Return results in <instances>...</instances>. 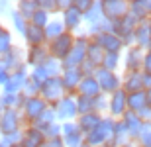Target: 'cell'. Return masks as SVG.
Returning a JSON list of instances; mask_svg holds the SVG:
<instances>
[{
  "label": "cell",
  "instance_id": "6da1fadb",
  "mask_svg": "<svg viewBox=\"0 0 151 147\" xmlns=\"http://www.w3.org/2000/svg\"><path fill=\"white\" fill-rule=\"evenodd\" d=\"M114 125H116V120L110 118V116H102V122L98 124V128L86 133L84 136V143L88 147H100L106 141H110L114 136Z\"/></svg>",
  "mask_w": 151,
  "mask_h": 147
},
{
  "label": "cell",
  "instance_id": "7a4b0ae2",
  "mask_svg": "<svg viewBox=\"0 0 151 147\" xmlns=\"http://www.w3.org/2000/svg\"><path fill=\"white\" fill-rule=\"evenodd\" d=\"M90 43L88 34H78L75 35L73 49L69 51V55L61 61L63 69H78L83 65V61L86 59V45Z\"/></svg>",
  "mask_w": 151,
  "mask_h": 147
},
{
  "label": "cell",
  "instance_id": "3957f363",
  "mask_svg": "<svg viewBox=\"0 0 151 147\" xmlns=\"http://www.w3.org/2000/svg\"><path fill=\"white\" fill-rule=\"evenodd\" d=\"M47 106H49V104H47L41 96L26 98L22 110H20V112H22V120H24V128H26V125H34L35 122L41 118V114L47 110Z\"/></svg>",
  "mask_w": 151,
  "mask_h": 147
},
{
  "label": "cell",
  "instance_id": "277c9868",
  "mask_svg": "<svg viewBox=\"0 0 151 147\" xmlns=\"http://www.w3.org/2000/svg\"><path fill=\"white\" fill-rule=\"evenodd\" d=\"M92 77L96 79V82L100 86V92L106 94V96H110V94H114L116 90L122 88V77L118 73H112V71H106V69L98 67Z\"/></svg>",
  "mask_w": 151,
  "mask_h": 147
},
{
  "label": "cell",
  "instance_id": "5b68a950",
  "mask_svg": "<svg viewBox=\"0 0 151 147\" xmlns=\"http://www.w3.org/2000/svg\"><path fill=\"white\" fill-rule=\"evenodd\" d=\"M73 43H75V34L65 32V34L59 35L57 39H53V41L47 43L49 57L51 59H57V61H63V59L69 55V51L73 49Z\"/></svg>",
  "mask_w": 151,
  "mask_h": 147
},
{
  "label": "cell",
  "instance_id": "8992f818",
  "mask_svg": "<svg viewBox=\"0 0 151 147\" xmlns=\"http://www.w3.org/2000/svg\"><path fill=\"white\" fill-rule=\"evenodd\" d=\"M24 130V120L20 110H2L0 114V136H10Z\"/></svg>",
  "mask_w": 151,
  "mask_h": 147
},
{
  "label": "cell",
  "instance_id": "52a82bcc",
  "mask_svg": "<svg viewBox=\"0 0 151 147\" xmlns=\"http://www.w3.org/2000/svg\"><path fill=\"white\" fill-rule=\"evenodd\" d=\"M39 96L43 98L49 106H53L55 102H59L65 96V88L61 85V79L59 77H53V79H47L39 88Z\"/></svg>",
  "mask_w": 151,
  "mask_h": 147
},
{
  "label": "cell",
  "instance_id": "ba28073f",
  "mask_svg": "<svg viewBox=\"0 0 151 147\" xmlns=\"http://www.w3.org/2000/svg\"><path fill=\"white\" fill-rule=\"evenodd\" d=\"M53 110H55L57 122H75V118H78L75 96H71V94H65L59 102H55Z\"/></svg>",
  "mask_w": 151,
  "mask_h": 147
},
{
  "label": "cell",
  "instance_id": "9c48e42d",
  "mask_svg": "<svg viewBox=\"0 0 151 147\" xmlns=\"http://www.w3.org/2000/svg\"><path fill=\"white\" fill-rule=\"evenodd\" d=\"M28 77H29V67L28 65H22V67L16 69L14 73H10V79L2 86V92H4V94H20Z\"/></svg>",
  "mask_w": 151,
  "mask_h": 147
},
{
  "label": "cell",
  "instance_id": "30bf717a",
  "mask_svg": "<svg viewBox=\"0 0 151 147\" xmlns=\"http://www.w3.org/2000/svg\"><path fill=\"white\" fill-rule=\"evenodd\" d=\"M102 12H104V18L110 22L122 20L129 12V2H126V0H102Z\"/></svg>",
  "mask_w": 151,
  "mask_h": 147
},
{
  "label": "cell",
  "instance_id": "8fae6325",
  "mask_svg": "<svg viewBox=\"0 0 151 147\" xmlns=\"http://www.w3.org/2000/svg\"><path fill=\"white\" fill-rule=\"evenodd\" d=\"M108 112H110V118L114 120H120L128 112V94L122 88L108 96Z\"/></svg>",
  "mask_w": 151,
  "mask_h": 147
},
{
  "label": "cell",
  "instance_id": "7c38bea8",
  "mask_svg": "<svg viewBox=\"0 0 151 147\" xmlns=\"http://www.w3.org/2000/svg\"><path fill=\"white\" fill-rule=\"evenodd\" d=\"M90 39L94 41L96 45H100L104 53H120V51L124 49L122 39H120L118 35L110 34V32H106V34H98V35H94V37H90Z\"/></svg>",
  "mask_w": 151,
  "mask_h": 147
},
{
  "label": "cell",
  "instance_id": "4fadbf2b",
  "mask_svg": "<svg viewBox=\"0 0 151 147\" xmlns=\"http://www.w3.org/2000/svg\"><path fill=\"white\" fill-rule=\"evenodd\" d=\"M61 85L65 88V94H71V96H77V88L83 80V73L78 69H63L61 73Z\"/></svg>",
  "mask_w": 151,
  "mask_h": 147
},
{
  "label": "cell",
  "instance_id": "5bb4252c",
  "mask_svg": "<svg viewBox=\"0 0 151 147\" xmlns=\"http://www.w3.org/2000/svg\"><path fill=\"white\" fill-rule=\"evenodd\" d=\"M24 59H26V51H24L20 45H14L4 57H0V63H2V67H4L6 71L14 73L16 69H20L22 65H26Z\"/></svg>",
  "mask_w": 151,
  "mask_h": 147
},
{
  "label": "cell",
  "instance_id": "9a60e30c",
  "mask_svg": "<svg viewBox=\"0 0 151 147\" xmlns=\"http://www.w3.org/2000/svg\"><path fill=\"white\" fill-rule=\"evenodd\" d=\"M143 55H145V51L139 49L137 45L128 47L126 57H124V69H126V73H139L141 63H143Z\"/></svg>",
  "mask_w": 151,
  "mask_h": 147
},
{
  "label": "cell",
  "instance_id": "2e32d148",
  "mask_svg": "<svg viewBox=\"0 0 151 147\" xmlns=\"http://www.w3.org/2000/svg\"><path fill=\"white\" fill-rule=\"evenodd\" d=\"M43 143H45V136L35 125H26L22 130L20 147H43Z\"/></svg>",
  "mask_w": 151,
  "mask_h": 147
},
{
  "label": "cell",
  "instance_id": "e0dca14e",
  "mask_svg": "<svg viewBox=\"0 0 151 147\" xmlns=\"http://www.w3.org/2000/svg\"><path fill=\"white\" fill-rule=\"evenodd\" d=\"M61 22H63V26H65V32L75 34V32L81 28V24H83V14L71 4L67 10L61 12Z\"/></svg>",
  "mask_w": 151,
  "mask_h": 147
},
{
  "label": "cell",
  "instance_id": "ac0fdd59",
  "mask_svg": "<svg viewBox=\"0 0 151 147\" xmlns=\"http://www.w3.org/2000/svg\"><path fill=\"white\" fill-rule=\"evenodd\" d=\"M47 59H49V51H47V45L28 47V49H26V59H24V63H26L28 67L34 69V67L43 65Z\"/></svg>",
  "mask_w": 151,
  "mask_h": 147
},
{
  "label": "cell",
  "instance_id": "d6986e66",
  "mask_svg": "<svg viewBox=\"0 0 151 147\" xmlns=\"http://www.w3.org/2000/svg\"><path fill=\"white\" fill-rule=\"evenodd\" d=\"M75 122H77V125H78V130H81V133H83V136H86V133H90V131L94 130V128H98V124L102 122V114H98V112L83 114V116H78Z\"/></svg>",
  "mask_w": 151,
  "mask_h": 147
},
{
  "label": "cell",
  "instance_id": "ffe728a7",
  "mask_svg": "<svg viewBox=\"0 0 151 147\" xmlns=\"http://www.w3.org/2000/svg\"><path fill=\"white\" fill-rule=\"evenodd\" d=\"M120 120L124 122L126 130H128L129 139H137V136H139V131H141V125H143V122H141L139 116H137L135 112H129V110H128Z\"/></svg>",
  "mask_w": 151,
  "mask_h": 147
},
{
  "label": "cell",
  "instance_id": "44dd1931",
  "mask_svg": "<svg viewBox=\"0 0 151 147\" xmlns=\"http://www.w3.org/2000/svg\"><path fill=\"white\" fill-rule=\"evenodd\" d=\"M141 71L139 73H126V77L122 79V90L126 94H134V92L143 90V80H141Z\"/></svg>",
  "mask_w": 151,
  "mask_h": 147
},
{
  "label": "cell",
  "instance_id": "7402d4cb",
  "mask_svg": "<svg viewBox=\"0 0 151 147\" xmlns=\"http://www.w3.org/2000/svg\"><path fill=\"white\" fill-rule=\"evenodd\" d=\"M77 94L78 96H86V98H96V96H100L102 92L94 77H83V80H81V85L77 88Z\"/></svg>",
  "mask_w": 151,
  "mask_h": 147
},
{
  "label": "cell",
  "instance_id": "603a6c76",
  "mask_svg": "<svg viewBox=\"0 0 151 147\" xmlns=\"http://www.w3.org/2000/svg\"><path fill=\"white\" fill-rule=\"evenodd\" d=\"M134 41H135V45L139 47V49H143V51L149 47L151 32H149V24H147V20L145 22H139V26L134 29Z\"/></svg>",
  "mask_w": 151,
  "mask_h": 147
},
{
  "label": "cell",
  "instance_id": "cb8c5ba5",
  "mask_svg": "<svg viewBox=\"0 0 151 147\" xmlns=\"http://www.w3.org/2000/svg\"><path fill=\"white\" fill-rule=\"evenodd\" d=\"M24 41H26V45H28V47H39V45H47V41H45V34H43V29L35 28V26H29V24H28V29H26V34H24Z\"/></svg>",
  "mask_w": 151,
  "mask_h": 147
},
{
  "label": "cell",
  "instance_id": "d4e9b609",
  "mask_svg": "<svg viewBox=\"0 0 151 147\" xmlns=\"http://www.w3.org/2000/svg\"><path fill=\"white\" fill-rule=\"evenodd\" d=\"M129 14L135 16L139 22H145L147 16L151 14V2H147V0H134V2H129Z\"/></svg>",
  "mask_w": 151,
  "mask_h": 147
},
{
  "label": "cell",
  "instance_id": "484cf974",
  "mask_svg": "<svg viewBox=\"0 0 151 147\" xmlns=\"http://www.w3.org/2000/svg\"><path fill=\"white\" fill-rule=\"evenodd\" d=\"M104 20V12H102V2H92L90 10L86 14H83V22L88 24V28L92 26H98V24Z\"/></svg>",
  "mask_w": 151,
  "mask_h": 147
},
{
  "label": "cell",
  "instance_id": "4316f807",
  "mask_svg": "<svg viewBox=\"0 0 151 147\" xmlns=\"http://www.w3.org/2000/svg\"><path fill=\"white\" fill-rule=\"evenodd\" d=\"M43 34H45V41H47V43L65 34V26H63L61 18H53V20H49V24H47L45 29H43Z\"/></svg>",
  "mask_w": 151,
  "mask_h": 147
},
{
  "label": "cell",
  "instance_id": "83f0119b",
  "mask_svg": "<svg viewBox=\"0 0 151 147\" xmlns=\"http://www.w3.org/2000/svg\"><path fill=\"white\" fill-rule=\"evenodd\" d=\"M143 108H147V100H145V90L141 92H134V94H128V110L129 112L139 114Z\"/></svg>",
  "mask_w": 151,
  "mask_h": 147
},
{
  "label": "cell",
  "instance_id": "f1b7e54d",
  "mask_svg": "<svg viewBox=\"0 0 151 147\" xmlns=\"http://www.w3.org/2000/svg\"><path fill=\"white\" fill-rule=\"evenodd\" d=\"M102 59H104V51H102V47L96 45L94 41L90 39V43L86 45V61L92 63L94 67H100V65H102Z\"/></svg>",
  "mask_w": 151,
  "mask_h": 147
},
{
  "label": "cell",
  "instance_id": "f546056e",
  "mask_svg": "<svg viewBox=\"0 0 151 147\" xmlns=\"http://www.w3.org/2000/svg\"><path fill=\"white\" fill-rule=\"evenodd\" d=\"M37 8H39V6H37V0H20L14 10H18V12H20V14H22V16L29 22V18L35 14V10H37Z\"/></svg>",
  "mask_w": 151,
  "mask_h": 147
},
{
  "label": "cell",
  "instance_id": "4dcf8cb0",
  "mask_svg": "<svg viewBox=\"0 0 151 147\" xmlns=\"http://www.w3.org/2000/svg\"><path fill=\"white\" fill-rule=\"evenodd\" d=\"M8 16H10V22H12V28H14V32H18V34L24 37V34H26V29H28V24H29V22H28V20H26V18H24L18 10H12Z\"/></svg>",
  "mask_w": 151,
  "mask_h": 147
},
{
  "label": "cell",
  "instance_id": "1f68e13d",
  "mask_svg": "<svg viewBox=\"0 0 151 147\" xmlns=\"http://www.w3.org/2000/svg\"><path fill=\"white\" fill-rule=\"evenodd\" d=\"M12 47H14V34L8 28H2L0 29V57H4Z\"/></svg>",
  "mask_w": 151,
  "mask_h": 147
},
{
  "label": "cell",
  "instance_id": "d6a6232c",
  "mask_svg": "<svg viewBox=\"0 0 151 147\" xmlns=\"http://www.w3.org/2000/svg\"><path fill=\"white\" fill-rule=\"evenodd\" d=\"M75 104H77V114H90L94 112V98H86V96H75Z\"/></svg>",
  "mask_w": 151,
  "mask_h": 147
},
{
  "label": "cell",
  "instance_id": "836d02e7",
  "mask_svg": "<svg viewBox=\"0 0 151 147\" xmlns=\"http://www.w3.org/2000/svg\"><path fill=\"white\" fill-rule=\"evenodd\" d=\"M43 67V71H45V75H47V79H53V77H61V73H63V65H61V61H57V59H47V61L41 65Z\"/></svg>",
  "mask_w": 151,
  "mask_h": 147
},
{
  "label": "cell",
  "instance_id": "e575fe53",
  "mask_svg": "<svg viewBox=\"0 0 151 147\" xmlns=\"http://www.w3.org/2000/svg\"><path fill=\"white\" fill-rule=\"evenodd\" d=\"M49 20H51L49 14H47L45 10H41V8H37L35 14L29 18V26H35V28H39V29H45V26L49 24Z\"/></svg>",
  "mask_w": 151,
  "mask_h": 147
},
{
  "label": "cell",
  "instance_id": "d590c367",
  "mask_svg": "<svg viewBox=\"0 0 151 147\" xmlns=\"http://www.w3.org/2000/svg\"><path fill=\"white\" fill-rule=\"evenodd\" d=\"M120 53H104V59H102V69H106V71H112L116 73V69L120 67Z\"/></svg>",
  "mask_w": 151,
  "mask_h": 147
},
{
  "label": "cell",
  "instance_id": "8d00e7d4",
  "mask_svg": "<svg viewBox=\"0 0 151 147\" xmlns=\"http://www.w3.org/2000/svg\"><path fill=\"white\" fill-rule=\"evenodd\" d=\"M39 88H41V85H39L37 80H34L32 77H28V79H26V82H24L22 94L26 98H29V96H39Z\"/></svg>",
  "mask_w": 151,
  "mask_h": 147
},
{
  "label": "cell",
  "instance_id": "74e56055",
  "mask_svg": "<svg viewBox=\"0 0 151 147\" xmlns=\"http://www.w3.org/2000/svg\"><path fill=\"white\" fill-rule=\"evenodd\" d=\"M137 139H139V143H137L139 147H151V122H143Z\"/></svg>",
  "mask_w": 151,
  "mask_h": 147
},
{
  "label": "cell",
  "instance_id": "f35d334b",
  "mask_svg": "<svg viewBox=\"0 0 151 147\" xmlns=\"http://www.w3.org/2000/svg\"><path fill=\"white\" fill-rule=\"evenodd\" d=\"M63 143H65V147H83L84 145V136L81 131L71 133V136H65L63 137Z\"/></svg>",
  "mask_w": 151,
  "mask_h": 147
},
{
  "label": "cell",
  "instance_id": "ab89813d",
  "mask_svg": "<svg viewBox=\"0 0 151 147\" xmlns=\"http://www.w3.org/2000/svg\"><path fill=\"white\" fill-rule=\"evenodd\" d=\"M55 122H57L55 110H53V106H47V110L41 114V118H39L34 125H47V124H55Z\"/></svg>",
  "mask_w": 151,
  "mask_h": 147
},
{
  "label": "cell",
  "instance_id": "60d3db41",
  "mask_svg": "<svg viewBox=\"0 0 151 147\" xmlns=\"http://www.w3.org/2000/svg\"><path fill=\"white\" fill-rule=\"evenodd\" d=\"M37 6L41 8V10H45L49 16L59 12V4H57V0H37Z\"/></svg>",
  "mask_w": 151,
  "mask_h": 147
},
{
  "label": "cell",
  "instance_id": "b9f144b4",
  "mask_svg": "<svg viewBox=\"0 0 151 147\" xmlns=\"http://www.w3.org/2000/svg\"><path fill=\"white\" fill-rule=\"evenodd\" d=\"M106 110H108V96H106V94L96 96L94 98V112L102 114V112H106Z\"/></svg>",
  "mask_w": 151,
  "mask_h": 147
},
{
  "label": "cell",
  "instance_id": "7bdbcfd3",
  "mask_svg": "<svg viewBox=\"0 0 151 147\" xmlns=\"http://www.w3.org/2000/svg\"><path fill=\"white\" fill-rule=\"evenodd\" d=\"M77 131H81L78 125H77V122H63L61 124V137L71 136V133H77Z\"/></svg>",
  "mask_w": 151,
  "mask_h": 147
},
{
  "label": "cell",
  "instance_id": "ee69618b",
  "mask_svg": "<svg viewBox=\"0 0 151 147\" xmlns=\"http://www.w3.org/2000/svg\"><path fill=\"white\" fill-rule=\"evenodd\" d=\"M92 2H94V0H73V6L81 12V14H86V12L90 10Z\"/></svg>",
  "mask_w": 151,
  "mask_h": 147
},
{
  "label": "cell",
  "instance_id": "f6af8a7d",
  "mask_svg": "<svg viewBox=\"0 0 151 147\" xmlns=\"http://www.w3.org/2000/svg\"><path fill=\"white\" fill-rule=\"evenodd\" d=\"M141 73L151 77V53L147 51L145 55H143V63H141Z\"/></svg>",
  "mask_w": 151,
  "mask_h": 147
},
{
  "label": "cell",
  "instance_id": "bcb514c9",
  "mask_svg": "<svg viewBox=\"0 0 151 147\" xmlns=\"http://www.w3.org/2000/svg\"><path fill=\"white\" fill-rule=\"evenodd\" d=\"M43 147H65L63 137H53V139H45Z\"/></svg>",
  "mask_w": 151,
  "mask_h": 147
},
{
  "label": "cell",
  "instance_id": "7dc6e473",
  "mask_svg": "<svg viewBox=\"0 0 151 147\" xmlns=\"http://www.w3.org/2000/svg\"><path fill=\"white\" fill-rule=\"evenodd\" d=\"M8 79H10V71H6L4 67H0V90H2V86L8 82Z\"/></svg>",
  "mask_w": 151,
  "mask_h": 147
},
{
  "label": "cell",
  "instance_id": "c3c4849f",
  "mask_svg": "<svg viewBox=\"0 0 151 147\" xmlns=\"http://www.w3.org/2000/svg\"><path fill=\"white\" fill-rule=\"evenodd\" d=\"M10 12H12V4H10V2H0V16L10 14Z\"/></svg>",
  "mask_w": 151,
  "mask_h": 147
},
{
  "label": "cell",
  "instance_id": "681fc988",
  "mask_svg": "<svg viewBox=\"0 0 151 147\" xmlns=\"http://www.w3.org/2000/svg\"><path fill=\"white\" fill-rule=\"evenodd\" d=\"M145 100H147V108H151V88L145 90Z\"/></svg>",
  "mask_w": 151,
  "mask_h": 147
},
{
  "label": "cell",
  "instance_id": "f907efd6",
  "mask_svg": "<svg viewBox=\"0 0 151 147\" xmlns=\"http://www.w3.org/2000/svg\"><path fill=\"white\" fill-rule=\"evenodd\" d=\"M120 147H139L135 141H128V143H124V145H120Z\"/></svg>",
  "mask_w": 151,
  "mask_h": 147
},
{
  "label": "cell",
  "instance_id": "816d5d0a",
  "mask_svg": "<svg viewBox=\"0 0 151 147\" xmlns=\"http://www.w3.org/2000/svg\"><path fill=\"white\" fill-rule=\"evenodd\" d=\"M147 24H149V32H151V20H147Z\"/></svg>",
  "mask_w": 151,
  "mask_h": 147
},
{
  "label": "cell",
  "instance_id": "f5cc1de1",
  "mask_svg": "<svg viewBox=\"0 0 151 147\" xmlns=\"http://www.w3.org/2000/svg\"><path fill=\"white\" fill-rule=\"evenodd\" d=\"M147 49H149V53H151V43H149V47H147Z\"/></svg>",
  "mask_w": 151,
  "mask_h": 147
},
{
  "label": "cell",
  "instance_id": "db71d44e",
  "mask_svg": "<svg viewBox=\"0 0 151 147\" xmlns=\"http://www.w3.org/2000/svg\"><path fill=\"white\" fill-rule=\"evenodd\" d=\"M2 28H4V26H2V22H0V29H2Z\"/></svg>",
  "mask_w": 151,
  "mask_h": 147
},
{
  "label": "cell",
  "instance_id": "11a10c76",
  "mask_svg": "<svg viewBox=\"0 0 151 147\" xmlns=\"http://www.w3.org/2000/svg\"><path fill=\"white\" fill-rule=\"evenodd\" d=\"M12 147H20V143H18V145H12Z\"/></svg>",
  "mask_w": 151,
  "mask_h": 147
},
{
  "label": "cell",
  "instance_id": "9f6ffc18",
  "mask_svg": "<svg viewBox=\"0 0 151 147\" xmlns=\"http://www.w3.org/2000/svg\"><path fill=\"white\" fill-rule=\"evenodd\" d=\"M83 147H88V145H86V143H84V145H83Z\"/></svg>",
  "mask_w": 151,
  "mask_h": 147
},
{
  "label": "cell",
  "instance_id": "6f0895ef",
  "mask_svg": "<svg viewBox=\"0 0 151 147\" xmlns=\"http://www.w3.org/2000/svg\"><path fill=\"white\" fill-rule=\"evenodd\" d=\"M0 96H2V90H0Z\"/></svg>",
  "mask_w": 151,
  "mask_h": 147
},
{
  "label": "cell",
  "instance_id": "680465c9",
  "mask_svg": "<svg viewBox=\"0 0 151 147\" xmlns=\"http://www.w3.org/2000/svg\"><path fill=\"white\" fill-rule=\"evenodd\" d=\"M0 114H2V112H0Z\"/></svg>",
  "mask_w": 151,
  "mask_h": 147
},
{
  "label": "cell",
  "instance_id": "91938a15",
  "mask_svg": "<svg viewBox=\"0 0 151 147\" xmlns=\"http://www.w3.org/2000/svg\"><path fill=\"white\" fill-rule=\"evenodd\" d=\"M0 147H2V145H0Z\"/></svg>",
  "mask_w": 151,
  "mask_h": 147
}]
</instances>
